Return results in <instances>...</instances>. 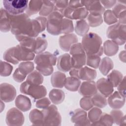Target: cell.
Instances as JSON below:
<instances>
[{
  "label": "cell",
  "mask_w": 126,
  "mask_h": 126,
  "mask_svg": "<svg viewBox=\"0 0 126 126\" xmlns=\"http://www.w3.org/2000/svg\"><path fill=\"white\" fill-rule=\"evenodd\" d=\"M11 32L15 36H26L35 38L32 20L26 13L10 14Z\"/></svg>",
  "instance_id": "1"
},
{
  "label": "cell",
  "mask_w": 126,
  "mask_h": 126,
  "mask_svg": "<svg viewBox=\"0 0 126 126\" xmlns=\"http://www.w3.org/2000/svg\"><path fill=\"white\" fill-rule=\"evenodd\" d=\"M101 38L96 33L90 32L82 39L81 44L87 56L98 55L101 56L103 53Z\"/></svg>",
  "instance_id": "2"
},
{
  "label": "cell",
  "mask_w": 126,
  "mask_h": 126,
  "mask_svg": "<svg viewBox=\"0 0 126 126\" xmlns=\"http://www.w3.org/2000/svg\"><path fill=\"white\" fill-rule=\"evenodd\" d=\"M107 36L118 45H122L126 43V25L117 23L109 26L106 32Z\"/></svg>",
  "instance_id": "3"
},
{
  "label": "cell",
  "mask_w": 126,
  "mask_h": 126,
  "mask_svg": "<svg viewBox=\"0 0 126 126\" xmlns=\"http://www.w3.org/2000/svg\"><path fill=\"white\" fill-rule=\"evenodd\" d=\"M69 51L71 55V65L72 68H80L86 64L87 55L81 43L77 42L73 44Z\"/></svg>",
  "instance_id": "4"
},
{
  "label": "cell",
  "mask_w": 126,
  "mask_h": 126,
  "mask_svg": "<svg viewBox=\"0 0 126 126\" xmlns=\"http://www.w3.org/2000/svg\"><path fill=\"white\" fill-rule=\"evenodd\" d=\"M20 91L21 93L28 94L34 99L44 97L47 94L46 89L44 86L31 84L26 81L21 84Z\"/></svg>",
  "instance_id": "5"
},
{
  "label": "cell",
  "mask_w": 126,
  "mask_h": 126,
  "mask_svg": "<svg viewBox=\"0 0 126 126\" xmlns=\"http://www.w3.org/2000/svg\"><path fill=\"white\" fill-rule=\"evenodd\" d=\"M63 18V14L57 11H53L47 18V31L54 35L61 34V24Z\"/></svg>",
  "instance_id": "6"
},
{
  "label": "cell",
  "mask_w": 126,
  "mask_h": 126,
  "mask_svg": "<svg viewBox=\"0 0 126 126\" xmlns=\"http://www.w3.org/2000/svg\"><path fill=\"white\" fill-rule=\"evenodd\" d=\"M42 112L43 114L44 125H61L62 117L58 112L57 107L55 105H50L47 108L43 109Z\"/></svg>",
  "instance_id": "7"
},
{
  "label": "cell",
  "mask_w": 126,
  "mask_h": 126,
  "mask_svg": "<svg viewBox=\"0 0 126 126\" xmlns=\"http://www.w3.org/2000/svg\"><path fill=\"white\" fill-rule=\"evenodd\" d=\"M27 0H4L3 5L4 9L10 14L16 15L24 13L28 5Z\"/></svg>",
  "instance_id": "8"
},
{
  "label": "cell",
  "mask_w": 126,
  "mask_h": 126,
  "mask_svg": "<svg viewBox=\"0 0 126 126\" xmlns=\"http://www.w3.org/2000/svg\"><path fill=\"white\" fill-rule=\"evenodd\" d=\"M24 116L18 109L13 107L10 109L6 113L5 122L9 126H21L24 123Z\"/></svg>",
  "instance_id": "9"
},
{
  "label": "cell",
  "mask_w": 126,
  "mask_h": 126,
  "mask_svg": "<svg viewBox=\"0 0 126 126\" xmlns=\"http://www.w3.org/2000/svg\"><path fill=\"white\" fill-rule=\"evenodd\" d=\"M57 61L56 56L49 52L38 54L34 59V62L37 66H54L56 64Z\"/></svg>",
  "instance_id": "10"
},
{
  "label": "cell",
  "mask_w": 126,
  "mask_h": 126,
  "mask_svg": "<svg viewBox=\"0 0 126 126\" xmlns=\"http://www.w3.org/2000/svg\"><path fill=\"white\" fill-rule=\"evenodd\" d=\"M0 100L5 102L13 101L16 96V90L14 87L8 83H3L0 85Z\"/></svg>",
  "instance_id": "11"
},
{
  "label": "cell",
  "mask_w": 126,
  "mask_h": 126,
  "mask_svg": "<svg viewBox=\"0 0 126 126\" xmlns=\"http://www.w3.org/2000/svg\"><path fill=\"white\" fill-rule=\"evenodd\" d=\"M71 121L75 126H89L91 124L87 112L83 109H77L71 113Z\"/></svg>",
  "instance_id": "12"
},
{
  "label": "cell",
  "mask_w": 126,
  "mask_h": 126,
  "mask_svg": "<svg viewBox=\"0 0 126 126\" xmlns=\"http://www.w3.org/2000/svg\"><path fill=\"white\" fill-rule=\"evenodd\" d=\"M78 92L85 97H92L97 92L96 83L94 81H84L80 85Z\"/></svg>",
  "instance_id": "13"
},
{
  "label": "cell",
  "mask_w": 126,
  "mask_h": 126,
  "mask_svg": "<svg viewBox=\"0 0 126 126\" xmlns=\"http://www.w3.org/2000/svg\"><path fill=\"white\" fill-rule=\"evenodd\" d=\"M77 41V36L74 33L65 34L61 36L59 40L60 48L65 52L69 51L71 46Z\"/></svg>",
  "instance_id": "14"
},
{
  "label": "cell",
  "mask_w": 126,
  "mask_h": 126,
  "mask_svg": "<svg viewBox=\"0 0 126 126\" xmlns=\"http://www.w3.org/2000/svg\"><path fill=\"white\" fill-rule=\"evenodd\" d=\"M97 90L105 97H107L114 91V87L107 79L101 78L96 83Z\"/></svg>",
  "instance_id": "15"
},
{
  "label": "cell",
  "mask_w": 126,
  "mask_h": 126,
  "mask_svg": "<svg viewBox=\"0 0 126 126\" xmlns=\"http://www.w3.org/2000/svg\"><path fill=\"white\" fill-rule=\"evenodd\" d=\"M126 97L122 96L118 91L113 92L108 96L107 103L109 106L114 109L122 108L125 105Z\"/></svg>",
  "instance_id": "16"
},
{
  "label": "cell",
  "mask_w": 126,
  "mask_h": 126,
  "mask_svg": "<svg viewBox=\"0 0 126 126\" xmlns=\"http://www.w3.org/2000/svg\"><path fill=\"white\" fill-rule=\"evenodd\" d=\"M81 2L90 13H98L101 15L105 11L104 7L99 0H81Z\"/></svg>",
  "instance_id": "17"
},
{
  "label": "cell",
  "mask_w": 126,
  "mask_h": 126,
  "mask_svg": "<svg viewBox=\"0 0 126 126\" xmlns=\"http://www.w3.org/2000/svg\"><path fill=\"white\" fill-rule=\"evenodd\" d=\"M15 57L19 61H30L34 60L35 55L33 52H30L23 48L20 44L17 45L15 48Z\"/></svg>",
  "instance_id": "18"
},
{
  "label": "cell",
  "mask_w": 126,
  "mask_h": 126,
  "mask_svg": "<svg viewBox=\"0 0 126 126\" xmlns=\"http://www.w3.org/2000/svg\"><path fill=\"white\" fill-rule=\"evenodd\" d=\"M57 66L61 71L66 72L69 71L72 68L70 55L68 53H65L60 56L57 59Z\"/></svg>",
  "instance_id": "19"
},
{
  "label": "cell",
  "mask_w": 126,
  "mask_h": 126,
  "mask_svg": "<svg viewBox=\"0 0 126 126\" xmlns=\"http://www.w3.org/2000/svg\"><path fill=\"white\" fill-rule=\"evenodd\" d=\"M47 19L43 16H39L35 19H32V29L34 37L42 32H43L47 26Z\"/></svg>",
  "instance_id": "20"
},
{
  "label": "cell",
  "mask_w": 126,
  "mask_h": 126,
  "mask_svg": "<svg viewBox=\"0 0 126 126\" xmlns=\"http://www.w3.org/2000/svg\"><path fill=\"white\" fill-rule=\"evenodd\" d=\"M10 29V14H9L5 9L1 8L0 30L1 32H9Z\"/></svg>",
  "instance_id": "21"
},
{
  "label": "cell",
  "mask_w": 126,
  "mask_h": 126,
  "mask_svg": "<svg viewBox=\"0 0 126 126\" xmlns=\"http://www.w3.org/2000/svg\"><path fill=\"white\" fill-rule=\"evenodd\" d=\"M15 104L17 108L23 112L28 111L32 107V102L30 99L23 94H20L16 97Z\"/></svg>",
  "instance_id": "22"
},
{
  "label": "cell",
  "mask_w": 126,
  "mask_h": 126,
  "mask_svg": "<svg viewBox=\"0 0 126 126\" xmlns=\"http://www.w3.org/2000/svg\"><path fill=\"white\" fill-rule=\"evenodd\" d=\"M96 75L95 70L88 66H84L79 68L78 78L83 80L91 81L96 78Z\"/></svg>",
  "instance_id": "23"
},
{
  "label": "cell",
  "mask_w": 126,
  "mask_h": 126,
  "mask_svg": "<svg viewBox=\"0 0 126 126\" xmlns=\"http://www.w3.org/2000/svg\"><path fill=\"white\" fill-rule=\"evenodd\" d=\"M112 12L117 17L119 23L126 25V6L125 4L118 3L116 4L112 9Z\"/></svg>",
  "instance_id": "24"
},
{
  "label": "cell",
  "mask_w": 126,
  "mask_h": 126,
  "mask_svg": "<svg viewBox=\"0 0 126 126\" xmlns=\"http://www.w3.org/2000/svg\"><path fill=\"white\" fill-rule=\"evenodd\" d=\"M66 75L63 72L56 71L51 77V83L54 88H62L64 86Z\"/></svg>",
  "instance_id": "25"
},
{
  "label": "cell",
  "mask_w": 126,
  "mask_h": 126,
  "mask_svg": "<svg viewBox=\"0 0 126 126\" xmlns=\"http://www.w3.org/2000/svg\"><path fill=\"white\" fill-rule=\"evenodd\" d=\"M29 119L32 125L43 126V114L42 111L33 109L29 114Z\"/></svg>",
  "instance_id": "26"
},
{
  "label": "cell",
  "mask_w": 126,
  "mask_h": 126,
  "mask_svg": "<svg viewBox=\"0 0 126 126\" xmlns=\"http://www.w3.org/2000/svg\"><path fill=\"white\" fill-rule=\"evenodd\" d=\"M119 45L111 40H107L103 43V52L107 56L116 55L119 50Z\"/></svg>",
  "instance_id": "27"
},
{
  "label": "cell",
  "mask_w": 126,
  "mask_h": 126,
  "mask_svg": "<svg viewBox=\"0 0 126 126\" xmlns=\"http://www.w3.org/2000/svg\"><path fill=\"white\" fill-rule=\"evenodd\" d=\"M49 97L54 104H59L64 100L65 94L64 92L62 90L53 89L50 91Z\"/></svg>",
  "instance_id": "28"
},
{
  "label": "cell",
  "mask_w": 126,
  "mask_h": 126,
  "mask_svg": "<svg viewBox=\"0 0 126 126\" xmlns=\"http://www.w3.org/2000/svg\"><path fill=\"white\" fill-rule=\"evenodd\" d=\"M43 4L42 0H30L26 10V13L31 16L39 12Z\"/></svg>",
  "instance_id": "29"
},
{
  "label": "cell",
  "mask_w": 126,
  "mask_h": 126,
  "mask_svg": "<svg viewBox=\"0 0 126 126\" xmlns=\"http://www.w3.org/2000/svg\"><path fill=\"white\" fill-rule=\"evenodd\" d=\"M114 67L112 60L108 57H104L100 61L99 69L100 72L104 76H106Z\"/></svg>",
  "instance_id": "30"
},
{
  "label": "cell",
  "mask_w": 126,
  "mask_h": 126,
  "mask_svg": "<svg viewBox=\"0 0 126 126\" xmlns=\"http://www.w3.org/2000/svg\"><path fill=\"white\" fill-rule=\"evenodd\" d=\"M89 25L86 20H79L76 22L74 30L75 32L81 36H84L88 33L89 30Z\"/></svg>",
  "instance_id": "31"
},
{
  "label": "cell",
  "mask_w": 126,
  "mask_h": 126,
  "mask_svg": "<svg viewBox=\"0 0 126 126\" xmlns=\"http://www.w3.org/2000/svg\"><path fill=\"white\" fill-rule=\"evenodd\" d=\"M81 85V81L79 79L70 76L66 78L64 87L66 89L71 92H76L78 90Z\"/></svg>",
  "instance_id": "32"
},
{
  "label": "cell",
  "mask_w": 126,
  "mask_h": 126,
  "mask_svg": "<svg viewBox=\"0 0 126 126\" xmlns=\"http://www.w3.org/2000/svg\"><path fill=\"white\" fill-rule=\"evenodd\" d=\"M43 80L42 75L37 70H33L28 75L26 81L31 84L40 85L42 84Z\"/></svg>",
  "instance_id": "33"
},
{
  "label": "cell",
  "mask_w": 126,
  "mask_h": 126,
  "mask_svg": "<svg viewBox=\"0 0 126 126\" xmlns=\"http://www.w3.org/2000/svg\"><path fill=\"white\" fill-rule=\"evenodd\" d=\"M123 78V74L120 71L117 70H113L107 75V79L113 87H117Z\"/></svg>",
  "instance_id": "34"
},
{
  "label": "cell",
  "mask_w": 126,
  "mask_h": 126,
  "mask_svg": "<svg viewBox=\"0 0 126 126\" xmlns=\"http://www.w3.org/2000/svg\"><path fill=\"white\" fill-rule=\"evenodd\" d=\"M113 124V120L110 114L102 113L99 119L95 122L91 124L94 126H111Z\"/></svg>",
  "instance_id": "35"
},
{
  "label": "cell",
  "mask_w": 126,
  "mask_h": 126,
  "mask_svg": "<svg viewBox=\"0 0 126 126\" xmlns=\"http://www.w3.org/2000/svg\"><path fill=\"white\" fill-rule=\"evenodd\" d=\"M48 42L43 37H38L35 39L34 48V53L38 54L42 53L47 48Z\"/></svg>",
  "instance_id": "36"
},
{
  "label": "cell",
  "mask_w": 126,
  "mask_h": 126,
  "mask_svg": "<svg viewBox=\"0 0 126 126\" xmlns=\"http://www.w3.org/2000/svg\"><path fill=\"white\" fill-rule=\"evenodd\" d=\"M110 114L113 118V123L119 126L126 124V116L124 115V113L122 111L114 109L110 112Z\"/></svg>",
  "instance_id": "37"
},
{
  "label": "cell",
  "mask_w": 126,
  "mask_h": 126,
  "mask_svg": "<svg viewBox=\"0 0 126 126\" xmlns=\"http://www.w3.org/2000/svg\"><path fill=\"white\" fill-rule=\"evenodd\" d=\"M106 97L99 92H97L92 97L94 105L98 108H104L107 104Z\"/></svg>",
  "instance_id": "38"
},
{
  "label": "cell",
  "mask_w": 126,
  "mask_h": 126,
  "mask_svg": "<svg viewBox=\"0 0 126 126\" xmlns=\"http://www.w3.org/2000/svg\"><path fill=\"white\" fill-rule=\"evenodd\" d=\"M87 20L89 26L91 27L99 26L103 22L101 15L98 13H90L87 16Z\"/></svg>",
  "instance_id": "39"
},
{
  "label": "cell",
  "mask_w": 126,
  "mask_h": 126,
  "mask_svg": "<svg viewBox=\"0 0 126 126\" xmlns=\"http://www.w3.org/2000/svg\"><path fill=\"white\" fill-rule=\"evenodd\" d=\"M54 4L52 0H43L39 14L41 16H48L54 11Z\"/></svg>",
  "instance_id": "40"
},
{
  "label": "cell",
  "mask_w": 126,
  "mask_h": 126,
  "mask_svg": "<svg viewBox=\"0 0 126 126\" xmlns=\"http://www.w3.org/2000/svg\"><path fill=\"white\" fill-rule=\"evenodd\" d=\"M74 31V26L71 20L64 18H63L61 24V33L69 34Z\"/></svg>",
  "instance_id": "41"
},
{
  "label": "cell",
  "mask_w": 126,
  "mask_h": 126,
  "mask_svg": "<svg viewBox=\"0 0 126 126\" xmlns=\"http://www.w3.org/2000/svg\"><path fill=\"white\" fill-rule=\"evenodd\" d=\"M89 12L85 7L74 9L72 14L71 20H83L87 18Z\"/></svg>",
  "instance_id": "42"
},
{
  "label": "cell",
  "mask_w": 126,
  "mask_h": 126,
  "mask_svg": "<svg viewBox=\"0 0 126 126\" xmlns=\"http://www.w3.org/2000/svg\"><path fill=\"white\" fill-rule=\"evenodd\" d=\"M15 47H12L5 51L3 54V58L4 60L7 62L12 63L14 64H17L19 63V61L16 59L14 55Z\"/></svg>",
  "instance_id": "43"
},
{
  "label": "cell",
  "mask_w": 126,
  "mask_h": 126,
  "mask_svg": "<svg viewBox=\"0 0 126 126\" xmlns=\"http://www.w3.org/2000/svg\"><path fill=\"white\" fill-rule=\"evenodd\" d=\"M101 61L100 57L98 55H88L87 56L86 64L93 68H98Z\"/></svg>",
  "instance_id": "44"
},
{
  "label": "cell",
  "mask_w": 126,
  "mask_h": 126,
  "mask_svg": "<svg viewBox=\"0 0 126 126\" xmlns=\"http://www.w3.org/2000/svg\"><path fill=\"white\" fill-rule=\"evenodd\" d=\"M34 68L33 63L30 61L22 62L18 66V68L19 70L26 76L33 71Z\"/></svg>",
  "instance_id": "45"
},
{
  "label": "cell",
  "mask_w": 126,
  "mask_h": 126,
  "mask_svg": "<svg viewBox=\"0 0 126 126\" xmlns=\"http://www.w3.org/2000/svg\"><path fill=\"white\" fill-rule=\"evenodd\" d=\"M101 114L102 111L98 107H92L88 114V117L90 123H93L96 122L100 118Z\"/></svg>",
  "instance_id": "46"
},
{
  "label": "cell",
  "mask_w": 126,
  "mask_h": 126,
  "mask_svg": "<svg viewBox=\"0 0 126 126\" xmlns=\"http://www.w3.org/2000/svg\"><path fill=\"white\" fill-rule=\"evenodd\" d=\"M104 21L107 25L115 24L118 22V20L115 16L111 10H107L103 13Z\"/></svg>",
  "instance_id": "47"
},
{
  "label": "cell",
  "mask_w": 126,
  "mask_h": 126,
  "mask_svg": "<svg viewBox=\"0 0 126 126\" xmlns=\"http://www.w3.org/2000/svg\"><path fill=\"white\" fill-rule=\"evenodd\" d=\"M13 69V67L9 63L0 61V75L6 77L9 76Z\"/></svg>",
  "instance_id": "48"
},
{
  "label": "cell",
  "mask_w": 126,
  "mask_h": 126,
  "mask_svg": "<svg viewBox=\"0 0 126 126\" xmlns=\"http://www.w3.org/2000/svg\"><path fill=\"white\" fill-rule=\"evenodd\" d=\"M54 4V10L60 12L63 14V10L68 6V0H52Z\"/></svg>",
  "instance_id": "49"
},
{
  "label": "cell",
  "mask_w": 126,
  "mask_h": 126,
  "mask_svg": "<svg viewBox=\"0 0 126 126\" xmlns=\"http://www.w3.org/2000/svg\"><path fill=\"white\" fill-rule=\"evenodd\" d=\"M80 106L84 110L88 111L90 110L94 106L91 97L84 96L82 97L80 101Z\"/></svg>",
  "instance_id": "50"
},
{
  "label": "cell",
  "mask_w": 126,
  "mask_h": 126,
  "mask_svg": "<svg viewBox=\"0 0 126 126\" xmlns=\"http://www.w3.org/2000/svg\"><path fill=\"white\" fill-rule=\"evenodd\" d=\"M36 70L44 76H49L52 74L54 71L53 66H36Z\"/></svg>",
  "instance_id": "51"
},
{
  "label": "cell",
  "mask_w": 126,
  "mask_h": 126,
  "mask_svg": "<svg viewBox=\"0 0 126 126\" xmlns=\"http://www.w3.org/2000/svg\"><path fill=\"white\" fill-rule=\"evenodd\" d=\"M51 104L50 100L47 97H42L39 99L36 102V107L40 109H45Z\"/></svg>",
  "instance_id": "52"
},
{
  "label": "cell",
  "mask_w": 126,
  "mask_h": 126,
  "mask_svg": "<svg viewBox=\"0 0 126 126\" xmlns=\"http://www.w3.org/2000/svg\"><path fill=\"white\" fill-rule=\"evenodd\" d=\"M26 77V75L23 74L18 68H17L13 74V79L17 82H23Z\"/></svg>",
  "instance_id": "53"
},
{
  "label": "cell",
  "mask_w": 126,
  "mask_h": 126,
  "mask_svg": "<svg viewBox=\"0 0 126 126\" xmlns=\"http://www.w3.org/2000/svg\"><path fill=\"white\" fill-rule=\"evenodd\" d=\"M118 92L124 97H126V77H123L122 81L117 86Z\"/></svg>",
  "instance_id": "54"
},
{
  "label": "cell",
  "mask_w": 126,
  "mask_h": 126,
  "mask_svg": "<svg viewBox=\"0 0 126 126\" xmlns=\"http://www.w3.org/2000/svg\"><path fill=\"white\" fill-rule=\"evenodd\" d=\"M100 3L104 8L109 9L113 6H115L116 3L117 1L116 0H101Z\"/></svg>",
  "instance_id": "55"
},
{
  "label": "cell",
  "mask_w": 126,
  "mask_h": 126,
  "mask_svg": "<svg viewBox=\"0 0 126 126\" xmlns=\"http://www.w3.org/2000/svg\"><path fill=\"white\" fill-rule=\"evenodd\" d=\"M68 6L74 9L84 7L81 2V0H69L68 1Z\"/></svg>",
  "instance_id": "56"
},
{
  "label": "cell",
  "mask_w": 126,
  "mask_h": 126,
  "mask_svg": "<svg viewBox=\"0 0 126 126\" xmlns=\"http://www.w3.org/2000/svg\"><path fill=\"white\" fill-rule=\"evenodd\" d=\"M119 58L120 60L124 63L126 62V52L125 51H122L119 54Z\"/></svg>",
  "instance_id": "57"
}]
</instances>
